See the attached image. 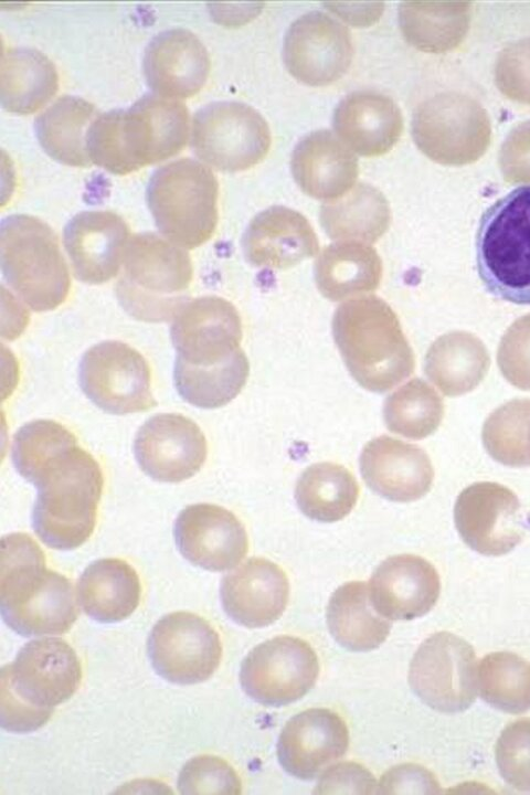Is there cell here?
<instances>
[{"instance_id":"cell-6","label":"cell","mask_w":530,"mask_h":795,"mask_svg":"<svg viewBox=\"0 0 530 795\" xmlns=\"http://www.w3.org/2000/svg\"><path fill=\"white\" fill-rule=\"evenodd\" d=\"M192 278V262L184 248L155 233H138L128 242L116 297L132 318L165 322L189 301Z\"/></svg>"},{"instance_id":"cell-45","label":"cell","mask_w":530,"mask_h":795,"mask_svg":"<svg viewBox=\"0 0 530 795\" xmlns=\"http://www.w3.org/2000/svg\"><path fill=\"white\" fill-rule=\"evenodd\" d=\"M526 438H524V446H526V453L527 457L530 464V417L528 420L527 430H526Z\"/></svg>"},{"instance_id":"cell-12","label":"cell","mask_w":530,"mask_h":795,"mask_svg":"<svg viewBox=\"0 0 530 795\" xmlns=\"http://www.w3.org/2000/svg\"><path fill=\"white\" fill-rule=\"evenodd\" d=\"M319 660L306 640L276 636L254 647L243 659L244 692L265 706H284L303 698L316 683Z\"/></svg>"},{"instance_id":"cell-22","label":"cell","mask_w":530,"mask_h":795,"mask_svg":"<svg viewBox=\"0 0 530 795\" xmlns=\"http://www.w3.org/2000/svg\"><path fill=\"white\" fill-rule=\"evenodd\" d=\"M359 465L367 486L396 502L422 498L431 490L434 479V468L424 449L388 435L364 445Z\"/></svg>"},{"instance_id":"cell-7","label":"cell","mask_w":530,"mask_h":795,"mask_svg":"<svg viewBox=\"0 0 530 795\" xmlns=\"http://www.w3.org/2000/svg\"><path fill=\"white\" fill-rule=\"evenodd\" d=\"M476 262L492 296L530 305V183L516 187L483 213Z\"/></svg>"},{"instance_id":"cell-24","label":"cell","mask_w":530,"mask_h":795,"mask_svg":"<svg viewBox=\"0 0 530 795\" xmlns=\"http://www.w3.org/2000/svg\"><path fill=\"white\" fill-rule=\"evenodd\" d=\"M368 590L380 615L394 621L412 619L435 605L441 583L437 571L428 561L414 554H399L379 564Z\"/></svg>"},{"instance_id":"cell-32","label":"cell","mask_w":530,"mask_h":795,"mask_svg":"<svg viewBox=\"0 0 530 795\" xmlns=\"http://www.w3.org/2000/svg\"><path fill=\"white\" fill-rule=\"evenodd\" d=\"M490 358L483 341L467 331H452L428 348L424 371L428 380L447 396L473 391L486 377Z\"/></svg>"},{"instance_id":"cell-26","label":"cell","mask_w":530,"mask_h":795,"mask_svg":"<svg viewBox=\"0 0 530 795\" xmlns=\"http://www.w3.org/2000/svg\"><path fill=\"white\" fill-rule=\"evenodd\" d=\"M290 170L304 193L327 202L354 187L359 165L353 151L333 131L319 129L297 142Z\"/></svg>"},{"instance_id":"cell-11","label":"cell","mask_w":530,"mask_h":795,"mask_svg":"<svg viewBox=\"0 0 530 795\" xmlns=\"http://www.w3.org/2000/svg\"><path fill=\"white\" fill-rule=\"evenodd\" d=\"M78 381L84 394L110 414L146 412L157 405L147 360L121 341L91 347L80 362Z\"/></svg>"},{"instance_id":"cell-29","label":"cell","mask_w":530,"mask_h":795,"mask_svg":"<svg viewBox=\"0 0 530 795\" xmlns=\"http://www.w3.org/2000/svg\"><path fill=\"white\" fill-rule=\"evenodd\" d=\"M137 571L125 560L105 558L92 562L77 582V597L89 617L115 623L129 617L140 603Z\"/></svg>"},{"instance_id":"cell-28","label":"cell","mask_w":530,"mask_h":795,"mask_svg":"<svg viewBox=\"0 0 530 795\" xmlns=\"http://www.w3.org/2000/svg\"><path fill=\"white\" fill-rule=\"evenodd\" d=\"M463 647L449 634L439 633L414 655L409 680L416 695L432 708L453 711L463 703Z\"/></svg>"},{"instance_id":"cell-25","label":"cell","mask_w":530,"mask_h":795,"mask_svg":"<svg viewBox=\"0 0 530 795\" xmlns=\"http://www.w3.org/2000/svg\"><path fill=\"white\" fill-rule=\"evenodd\" d=\"M246 261L272 269L290 268L319 251V241L308 219L284 205H272L250 222L242 240Z\"/></svg>"},{"instance_id":"cell-36","label":"cell","mask_w":530,"mask_h":795,"mask_svg":"<svg viewBox=\"0 0 530 795\" xmlns=\"http://www.w3.org/2000/svg\"><path fill=\"white\" fill-rule=\"evenodd\" d=\"M360 488L344 466L336 463H317L308 466L295 487V499L300 511L309 519L336 522L354 508Z\"/></svg>"},{"instance_id":"cell-5","label":"cell","mask_w":530,"mask_h":795,"mask_svg":"<svg viewBox=\"0 0 530 795\" xmlns=\"http://www.w3.org/2000/svg\"><path fill=\"white\" fill-rule=\"evenodd\" d=\"M82 664L60 637L26 643L1 669L0 718L10 732H31L51 719L54 708L73 697L81 685Z\"/></svg>"},{"instance_id":"cell-10","label":"cell","mask_w":530,"mask_h":795,"mask_svg":"<svg viewBox=\"0 0 530 795\" xmlns=\"http://www.w3.org/2000/svg\"><path fill=\"white\" fill-rule=\"evenodd\" d=\"M191 147L210 167L237 172L261 162L271 148L265 118L252 106L233 100L213 102L197 110Z\"/></svg>"},{"instance_id":"cell-39","label":"cell","mask_w":530,"mask_h":795,"mask_svg":"<svg viewBox=\"0 0 530 795\" xmlns=\"http://www.w3.org/2000/svg\"><path fill=\"white\" fill-rule=\"evenodd\" d=\"M530 416V400H511L496 409L485 421L481 439L487 453L509 467L530 466L524 447Z\"/></svg>"},{"instance_id":"cell-3","label":"cell","mask_w":530,"mask_h":795,"mask_svg":"<svg viewBox=\"0 0 530 795\" xmlns=\"http://www.w3.org/2000/svg\"><path fill=\"white\" fill-rule=\"evenodd\" d=\"M0 610L4 623L26 637L65 634L80 615L72 582L47 569L45 553L23 532L1 539Z\"/></svg>"},{"instance_id":"cell-18","label":"cell","mask_w":530,"mask_h":795,"mask_svg":"<svg viewBox=\"0 0 530 795\" xmlns=\"http://www.w3.org/2000/svg\"><path fill=\"white\" fill-rule=\"evenodd\" d=\"M173 534L184 559L208 571L233 569L248 551V538L241 520L213 504H194L181 510Z\"/></svg>"},{"instance_id":"cell-40","label":"cell","mask_w":530,"mask_h":795,"mask_svg":"<svg viewBox=\"0 0 530 795\" xmlns=\"http://www.w3.org/2000/svg\"><path fill=\"white\" fill-rule=\"evenodd\" d=\"M181 794H241L242 782L236 771L222 757L211 754L189 760L178 777Z\"/></svg>"},{"instance_id":"cell-44","label":"cell","mask_w":530,"mask_h":795,"mask_svg":"<svg viewBox=\"0 0 530 795\" xmlns=\"http://www.w3.org/2000/svg\"><path fill=\"white\" fill-rule=\"evenodd\" d=\"M330 11L335 12L341 19L352 25H370L375 22L382 14L384 4L382 2L372 3H325Z\"/></svg>"},{"instance_id":"cell-16","label":"cell","mask_w":530,"mask_h":795,"mask_svg":"<svg viewBox=\"0 0 530 795\" xmlns=\"http://www.w3.org/2000/svg\"><path fill=\"white\" fill-rule=\"evenodd\" d=\"M454 521L464 542L486 555H501L523 538L524 526L518 496L494 481H478L458 495Z\"/></svg>"},{"instance_id":"cell-35","label":"cell","mask_w":530,"mask_h":795,"mask_svg":"<svg viewBox=\"0 0 530 795\" xmlns=\"http://www.w3.org/2000/svg\"><path fill=\"white\" fill-rule=\"evenodd\" d=\"M91 102L71 95L56 98L34 120L38 140L54 160L72 167H88L87 130L97 116Z\"/></svg>"},{"instance_id":"cell-41","label":"cell","mask_w":530,"mask_h":795,"mask_svg":"<svg viewBox=\"0 0 530 795\" xmlns=\"http://www.w3.org/2000/svg\"><path fill=\"white\" fill-rule=\"evenodd\" d=\"M497 362L510 384L530 391V314L507 329L498 347Z\"/></svg>"},{"instance_id":"cell-30","label":"cell","mask_w":530,"mask_h":795,"mask_svg":"<svg viewBox=\"0 0 530 795\" xmlns=\"http://www.w3.org/2000/svg\"><path fill=\"white\" fill-rule=\"evenodd\" d=\"M382 261L371 244L339 241L327 245L315 262V282L332 301L375 290L382 278Z\"/></svg>"},{"instance_id":"cell-37","label":"cell","mask_w":530,"mask_h":795,"mask_svg":"<svg viewBox=\"0 0 530 795\" xmlns=\"http://www.w3.org/2000/svg\"><path fill=\"white\" fill-rule=\"evenodd\" d=\"M250 363L244 351L231 361L197 368L174 361L173 380L180 396L200 409H218L230 403L244 388Z\"/></svg>"},{"instance_id":"cell-31","label":"cell","mask_w":530,"mask_h":795,"mask_svg":"<svg viewBox=\"0 0 530 795\" xmlns=\"http://www.w3.org/2000/svg\"><path fill=\"white\" fill-rule=\"evenodd\" d=\"M57 89V70L44 53L32 47L2 51L0 99L7 112L33 114L45 106Z\"/></svg>"},{"instance_id":"cell-20","label":"cell","mask_w":530,"mask_h":795,"mask_svg":"<svg viewBox=\"0 0 530 795\" xmlns=\"http://www.w3.org/2000/svg\"><path fill=\"white\" fill-rule=\"evenodd\" d=\"M129 226L113 211H83L64 229V247L75 277L99 285L118 274L130 240Z\"/></svg>"},{"instance_id":"cell-33","label":"cell","mask_w":530,"mask_h":795,"mask_svg":"<svg viewBox=\"0 0 530 795\" xmlns=\"http://www.w3.org/2000/svg\"><path fill=\"white\" fill-rule=\"evenodd\" d=\"M320 224L335 241L377 242L389 229L391 209L384 194L364 182L320 206Z\"/></svg>"},{"instance_id":"cell-2","label":"cell","mask_w":530,"mask_h":795,"mask_svg":"<svg viewBox=\"0 0 530 795\" xmlns=\"http://www.w3.org/2000/svg\"><path fill=\"white\" fill-rule=\"evenodd\" d=\"M190 135L183 103L146 94L127 109L98 114L87 130L86 149L92 165L125 176L179 153Z\"/></svg>"},{"instance_id":"cell-13","label":"cell","mask_w":530,"mask_h":795,"mask_svg":"<svg viewBox=\"0 0 530 795\" xmlns=\"http://www.w3.org/2000/svg\"><path fill=\"white\" fill-rule=\"evenodd\" d=\"M222 643L214 627L191 612L162 616L148 638V655L156 672L178 685L208 680L222 659Z\"/></svg>"},{"instance_id":"cell-27","label":"cell","mask_w":530,"mask_h":795,"mask_svg":"<svg viewBox=\"0 0 530 795\" xmlns=\"http://www.w3.org/2000/svg\"><path fill=\"white\" fill-rule=\"evenodd\" d=\"M336 135L356 153L378 157L398 141L403 127L395 102L374 89H359L344 96L332 116Z\"/></svg>"},{"instance_id":"cell-4","label":"cell","mask_w":530,"mask_h":795,"mask_svg":"<svg viewBox=\"0 0 530 795\" xmlns=\"http://www.w3.org/2000/svg\"><path fill=\"white\" fill-rule=\"evenodd\" d=\"M332 336L349 373L368 391H390L415 369L399 317L375 295L357 296L338 306Z\"/></svg>"},{"instance_id":"cell-43","label":"cell","mask_w":530,"mask_h":795,"mask_svg":"<svg viewBox=\"0 0 530 795\" xmlns=\"http://www.w3.org/2000/svg\"><path fill=\"white\" fill-rule=\"evenodd\" d=\"M436 784L430 773L412 764H403L386 771L379 783L378 793H412L422 792L420 787H433Z\"/></svg>"},{"instance_id":"cell-17","label":"cell","mask_w":530,"mask_h":795,"mask_svg":"<svg viewBox=\"0 0 530 795\" xmlns=\"http://www.w3.org/2000/svg\"><path fill=\"white\" fill-rule=\"evenodd\" d=\"M134 452L146 475L162 483H180L201 469L208 444L191 418L179 413H160L138 430Z\"/></svg>"},{"instance_id":"cell-9","label":"cell","mask_w":530,"mask_h":795,"mask_svg":"<svg viewBox=\"0 0 530 795\" xmlns=\"http://www.w3.org/2000/svg\"><path fill=\"white\" fill-rule=\"evenodd\" d=\"M219 182L212 170L191 158L157 169L146 201L160 233L173 244L192 250L208 242L219 220Z\"/></svg>"},{"instance_id":"cell-15","label":"cell","mask_w":530,"mask_h":795,"mask_svg":"<svg viewBox=\"0 0 530 795\" xmlns=\"http://www.w3.org/2000/svg\"><path fill=\"white\" fill-rule=\"evenodd\" d=\"M352 56L349 29L324 11L298 17L284 36V64L306 85L326 86L338 81L348 71Z\"/></svg>"},{"instance_id":"cell-38","label":"cell","mask_w":530,"mask_h":795,"mask_svg":"<svg viewBox=\"0 0 530 795\" xmlns=\"http://www.w3.org/2000/svg\"><path fill=\"white\" fill-rule=\"evenodd\" d=\"M441 395L424 380L414 378L391 393L383 405L385 426L406 438L433 434L444 417Z\"/></svg>"},{"instance_id":"cell-8","label":"cell","mask_w":530,"mask_h":795,"mask_svg":"<svg viewBox=\"0 0 530 795\" xmlns=\"http://www.w3.org/2000/svg\"><path fill=\"white\" fill-rule=\"evenodd\" d=\"M0 263L4 280L32 310H53L66 300L67 264L55 232L39 218L13 214L2 221Z\"/></svg>"},{"instance_id":"cell-34","label":"cell","mask_w":530,"mask_h":795,"mask_svg":"<svg viewBox=\"0 0 530 795\" xmlns=\"http://www.w3.org/2000/svg\"><path fill=\"white\" fill-rule=\"evenodd\" d=\"M326 621L331 636L348 650L369 651L388 638L391 623L373 607L368 584L351 581L331 595Z\"/></svg>"},{"instance_id":"cell-14","label":"cell","mask_w":530,"mask_h":795,"mask_svg":"<svg viewBox=\"0 0 530 795\" xmlns=\"http://www.w3.org/2000/svg\"><path fill=\"white\" fill-rule=\"evenodd\" d=\"M176 361L197 368L226 363L243 350L241 317L229 300L202 296L189 300L172 319Z\"/></svg>"},{"instance_id":"cell-19","label":"cell","mask_w":530,"mask_h":795,"mask_svg":"<svg viewBox=\"0 0 530 795\" xmlns=\"http://www.w3.org/2000/svg\"><path fill=\"white\" fill-rule=\"evenodd\" d=\"M349 740L347 723L337 712L311 708L295 714L284 725L277 757L290 775L312 780L346 754Z\"/></svg>"},{"instance_id":"cell-23","label":"cell","mask_w":530,"mask_h":795,"mask_svg":"<svg viewBox=\"0 0 530 795\" xmlns=\"http://www.w3.org/2000/svg\"><path fill=\"white\" fill-rule=\"evenodd\" d=\"M225 613L237 624L259 628L276 622L289 598L285 571L265 558H251L226 574L221 583Z\"/></svg>"},{"instance_id":"cell-1","label":"cell","mask_w":530,"mask_h":795,"mask_svg":"<svg viewBox=\"0 0 530 795\" xmlns=\"http://www.w3.org/2000/svg\"><path fill=\"white\" fill-rule=\"evenodd\" d=\"M17 471L38 489L32 527L55 550H73L93 534L104 477L98 462L76 436L53 420H35L13 436Z\"/></svg>"},{"instance_id":"cell-42","label":"cell","mask_w":530,"mask_h":795,"mask_svg":"<svg viewBox=\"0 0 530 795\" xmlns=\"http://www.w3.org/2000/svg\"><path fill=\"white\" fill-rule=\"evenodd\" d=\"M377 782L364 766L341 762L328 767L317 783L315 794H372Z\"/></svg>"},{"instance_id":"cell-21","label":"cell","mask_w":530,"mask_h":795,"mask_svg":"<svg viewBox=\"0 0 530 795\" xmlns=\"http://www.w3.org/2000/svg\"><path fill=\"white\" fill-rule=\"evenodd\" d=\"M142 70L153 94L184 99L203 88L211 60L206 47L193 32L173 28L150 40L145 50Z\"/></svg>"}]
</instances>
